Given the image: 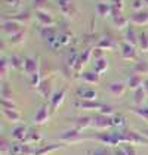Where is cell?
<instances>
[{"instance_id": "obj_1", "label": "cell", "mask_w": 148, "mask_h": 155, "mask_svg": "<svg viewBox=\"0 0 148 155\" xmlns=\"http://www.w3.org/2000/svg\"><path fill=\"white\" fill-rule=\"evenodd\" d=\"M39 34L46 41L48 48H50L52 50H59L62 48L59 31L56 30V27H42Z\"/></svg>"}, {"instance_id": "obj_2", "label": "cell", "mask_w": 148, "mask_h": 155, "mask_svg": "<svg viewBox=\"0 0 148 155\" xmlns=\"http://www.w3.org/2000/svg\"><path fill=\"white\" fill-rule=\"evenodd\" d=\"M90 137L89 136H85L83 133L77 129H70V130H65L61 133L59 136V140H61L64 145H74V143H83L89 140Z\"/></svg>"}, {"instance_id": "obj_3", "label": "cell", "mask_w": 148, "mask_h": 155, "mask_svg": "<svg viewBox=\"0 0 148 155\" xmlns=\"http://www.w3.org/2000/svg\"><path fill=\"white\" fill-rule=\"evenodd\" d=\"M119 139L122 143H132V145H148V139L145 136H142L141 133L132 130V129H126V130L119 133Z\"/></svg>"}, {"instance_id": "obj_4", "label": "cell", "mask_w": 148, "mask_h": 155, "mask_svg": "<svg viewBox=\"0 0 148 155\" xmlns=\"http://www.w3.org/2000/svg\"><path fill=\"white\" fill-rule=\"evenodd\" d=\"M92 139H95L98 143L102 146H108V148H116L120 145V139H119V133H105V131H99L96 133Z\"/></svg>"}, {"instance_id": "obj_5", "label": "cell", "mask_w": 148, "mask_h": 155, "mask_svg": "<svg viewBox=\"0 0 148 155\" xmlns=\"http://www.w3.org/2000/svg\"><path fill=\"white\" fill-rule=\"evenodd\" d=\"M113 127V118L111 115H105V114H101L98 112L96 115L92 117V129L99 131H104L107 129Z\"/></svg>"}, {"instance_id": "obj_6", "label": "cell", "mask_w": 148, "mask_h": 155, "mask_svg": "<svg viewBox=\"0 0 148 155\" xmlns=\"http://www.w3.org/2000/svg\"><path fill=\"white\" fill-rule=\"evenodd\" d=\"M56 3H58V8H59L61 13L65 18L74 19L79 15V11H77L73 0H56Z\"/></svg>"}, {"instance_id": "obj_7", "label": "cell", "mask_w": 148, "mask_h": 155, "mask_svg": "<svg viewBox=\"0 0 148 155\" xmlns=\"http://www.w3.org/2000/svg\"><path fill=\"white\" fill-rule=\"evenodd\" d=\"M22 30H25L22 27V24H19L16 21H12V19H5L3 18V21H2V31H3L5 36H8V38L15 36V34H18V33H21Z\"/></svg>"}, {"instance_id": "obj_8", "label": "cell", "mask_w": 148, "mask_h": 155, "mask_svg": "<svg viewBox=\"0 0 148 155\" xmlns=\"http://www.w3.org/2000/svg\"><path fill=\"white\" fill-rule=\"evenodd\" d=\"M65 96H67V89H61V90H56L52 97H50V102H49V109H50V114H55L59 107L62 105V102L65 101Z\"/></svg>"}, {"instance_id": "obj_9", "label": "cell", "mask_w": 148, "mask_h": 155, "mask_svg": "<svg viewBox=\"0 0 148 155\" xmlns=\"http://www.w3.org/2000/svg\"><path fill=\"white\" fill-rule=\"evenodd\" d=\"M52 84H53V80H52V77H46V78H43L42 80V83L40 86L37 87V93L42 96L43 99H50L52 97Z\"/></svg>"}, {"instance_id": "obj_10", "label": "cell", "mask_w": 148, "mask_h": 155, "mask_svg": "<svg viewBox=\"0 0 148 155\" xmlns=\"http://www.w3.org/2000/svg\"><path fill=\"white\" fill-rule=\"evenodd\" d=\"M50 115H52V114H50V109L46 107V105H42V107H39L37 112L34 114V118H33L34 126H42V124L48 123V120H49Z\"/></svg>"}, {"instance_id": "obj_11", "label": "cell", "mask_w": 148, "mask_h": 155, "mask_svg": "<svg viewBox=\"0 0 148 155\" xmlns=\"http://www.w3.org/2000/svg\"><path fill=\"white\" fill-rule=\"evenodd\" d=\"M34 16H36L37 22L42 27H55V19L49 12L46 11H34Z\"/></svg>"}, {"instance_id": "obj_12", "label": "cell", "mask_w": 148, "mask_h": 155, "mask_svg": "<svg viewBox=\"0 0 148 155\" xmlns=\"http://www.w3.org/2000/svg\"><path fill=\"white\" fill-rule=\"evenodd\" d=\"M24 74L27 77H30L31 74H34V72H39L40 71V62L37 58H24Z\"/></svg>"}, {"instance_id": "obj_13", "label": "cell", "mask_w": 148, "mask_h": 155, "mask_svg": "<svg viewBox=\"0 0 148 155\" xmlns=\"http://www.w3.org/2000/svg\"><path fill=\"white\" fill-rule=\"evenodd\" d=\"M120 50H122V58L124 61H136L138 59V52H136V48L123 41L120 45Z\"/></svg>"}, {"instance_id": "obj_14", "label": "cell", "mask_w": 148, "mask_h": 155, "mask_svg": "<svg viewBox=\"0 0 148 155\" xmlns=\"http://www.w3.org/2000/svg\"><path fill=\"white\" fill-rule=\"evenodd\" d=\"M102 105L104 104L98 102V101H77L76 108H79L82 111H96V112H99Z\"/></svg>"}, {"instance_id": "obj_15", "label": "cell", "mask_w": 148, "mask_h": 155, "mask_svg": "<svg viewBox=\"0 0 148 155\" xmlns=\"http://www.w3.org/2000/svg\"><path fill=\"white\" fill-rule=\"evenodd\" d=\"M107 90L113 97H122L127 90V86H126V83H122V81H114V83L108 84Z\"/></svg>"}, {"instance_id": "obj_16", "label": "cell", "mask_w": 148, "mask_h": 155, "mask_svg": "<svg viewBox=\"0 0 148 155\" xmlns=\"http://www.w3.org/2000/svg\"><path fill=\"white\" fill-rule=\"evenodd\" d=\"M76 95L80 97V101H96V90L90 87H79L76 90Z\"/></svg>"}, {"instance_id": "obj_17", "label": "cell", "mask_w": 148, "mask_h": 155, "mask_svg": "<svg viewBox=\"0 0 148 155\" xmlns=\"http://www.w3.org/2000/svg\"><path fill=\"white\" fill-rule=\"evenodd\" d=\"M144 81H145L144 75H139V74H135V72H133L132 75L127 77L126 86H127L129 90H136V89H139V87L144 86Z\"/></svg>"}, {"instance_id": "obj_18", "label": "cell", "mask_w": 148, "mask_h": 155, "mask_svg": "<svg viewBox=\"0 0 148 155\" xmlns=\"http://www.w3.org/2000/svg\"><path fill=\"white\" fill-rule=\"evenodd\" d=\"M111 16H113V25H114L117 30H123L124 31L126 27H127V21H129V19H126V16L123 15V12L113 11Z\"/></svg>"}, {"instance_id": "obj_19", "label": "cell", "mask_w": 148, "mask_h": 155, "mask_svg": "<svg viewBox=\"0 0 148 155\" xmlns=\"http://www.w3.org/2000/svg\"><path fill=\"white\" fill-rule=\"evenodd\" d=\"M129 21H130L133 25H138V27L147 25L148 24V11L142 9V11H139V12H135L132 16H130Z\"/></svg>"}, {"instance_id": "obj_20", "label": "cell", "mask_w": 148, "mask_h": 155, "mask_svg": "<svg viewBox=\"0 0 148 155\" xmlns=\"http://www.w3.org/2000/svg\"><path fill=\"white\" fill-rule=\"evenodd\" d=\"M73 126H74V129L83 131L87 127H92V117H87V115L77 117V118L73 120Z\"/></svg>"}, {"instance_id": "obj_21", "label": "cell", "mask_w": 148, "mask_h": 155, "mask_svg": "<svg viewBox=\"0 0 148 155\" xmlns=\"http://www.w3.org/2000/svg\"><path fill=\"white\" fill-rule=\"evenodd\" d=\"M3 18H5V19L16 21V22H19V24H27V22H30V19H31V12H30V11H22V12H18V13H15V15H11V16H5V15H3Z\"/></svg>"}, {"instance_id": "obj_22", "label": "cell", "mask_w": 148, "mask_h": 155, "mask_svg": "<svg viewBox=\"0 0 148 155\" xmlns=\"http://www.w3.org/2000/svg\"><path fill=\"white\" fill-rule=\"evenodd\" d=\"M124 41L126 43H129V45H132V46H138V43H139V36L136 34V31L133 30V27H126V30H124Z\"/></svg>"}, {"instance_id": "obj_23", "label": "cell", "mask_w": 148, "mask_h": 155, "mask_svg": "<svg viewBox=\"0 0 148 155\" xmlns=\"http://www.w3.org/2000/svg\"><path fill=\"white\" fill-rule=\"evenodd\" d=\"M95 9H96V15H98L99 18H107V16H110L111 13H113L111 5L105 3V2H98Z\"/></svg>"}, {"instance_id": "obj_24", "label": "cell", "mask_w": 148, "mask_h": 155, "mask_svg": "<svg viewBox=\"0 0 148 155\" xmlns=\"http://www.w3.org/2000/svg\"><path fill=\"white\" fill-rule=\"evenodd\" d=\"M95 48L102 49V50H105V52H110V50H114V48H116V43H114V40H113V38H110V37H104V38H99V40H96Z\"/></svg>"}, {"instance_id": "obj_25", "label": "cell", "mask_w": 148, "mask_h": 155, "mask_svg": "<svg viewBox=\"0 0 148 155\" xmlns=\"http://www.w3.org/2000/svg\"><path fill=\"white\" fill-rule=\"evenodd\" d=\"M2 112H3V117L6 118V121H9L12 124L19 123V120H21V112L18 109H2Z\"/></svg>"}, {"instance_id": "obj_26", "label": "cell", "mask_w": 148, "mask_h": 155, "mask_svg": "<svg viewBox=\"0 0 148 155\" xmlns=\"http://www.w3.org/2000/svg\"><path fill=\"white\" fill-rule=\"evenodd\" d=\"M62 146H64V143H49V145H46V146H42V148L36 149V155H48V154H52V152H55V151L61 149Z\"/></svg>"}, {"instance_id": "obj_27", "label": "cell", "mask_w": 148, "mask_h": 155, "mask_svg": "<svg viewBox=\"0 0 148 155\" xmlns=\"http://www.w3.org/2000/svg\"><path fill=\"white\" fill-rule=\"evenodd\" d=\"M82 80H83L85 83L90 84V86H95V84H98L99 81H101L99 74L96 71H85L82 74Z\"/></svg>"}, {"instance_id": "obj_28", "label": "cell", "mask_w": 148, "mask_h": 155, "mask_svg": "<svg viewBox=\"0 0 148 155\" xmlns=\"http://www.w3.org/2000/svg\"><path fill=\"white\" fill-rule=\"evenodd\" d=\"M28 127L24 126V124H21V126H16L15 129L12 130V137L15 140H18V142H22L25 137H27V133H28Z\"/></svg>"}, {"instance_id": "obj_29", "label": "cell", "mask_w": 148, "mask_h": 155, "mask_svg": "<svg viewBox=\"0 0 148 155\" xmlns=\"http://www.w3.org/2000/svg\"><path fill=\"white\" fill-rule=\"evenodd\" d=\"M42 133H39V131L36 130V129H31V130H28V133H27V137H25L24 140L21 143H27V145H31V143H37L42 140Z\"/></svg>"}, {"instance_id": "obj_30", "label": "cell", "mask_w": 148, "mask_h": 155, "mask_svg": "<svg viewBox=\"0 0 148 155\" xmlns=\"http://www.w3.org/2000/svg\"><path fill=\"white\" fill-rule=\"evenodd\" d=\"M147 97H148V95H147V92H145V89H144V86L139 87V89H136V90H133V102H135V105H138V107H141L145 102Z\"/></svg>"}, {"instance_id": "obj_31", "label": "cell", "mask_w": 148, "mask_h": 155, "mask_svg": "<svg viewBox=\"0 0 148 155\" xmlns=\"http://www.w3.org/2000/svg\"><path fill=\"white\" fill-rule=\"evenodd\" d=\"M9 58V64H11V68L13 70H18V71H21V70H24V61L21 56H18V55H9L8 56Z\"/></svg>"}, {"instance_id": "obj_32", "label": "cell", "mask_w": 148, "mask_h": 155, "mask_svg": "<svg viewBox=\"0 0 148 155\" xmlns=\"http://www.w3.org/2000/svg\"><path fill=\"white\" fill-rule=\"evenodd\" d=\"M25 37H27V31L22 30L21 33H18V34H15V36L9 37V43H11V46H19V45H22L25 41Z\"/></svg>"}, {"instance_id": "obj_33", "label": "cell", "mask_w": 148, "mask_h": 155, "mask_svg": "<svg viewBox=\"0 0 148 155\" xmlns=\"http://www.w3.org/2000/svg\"><path fill=\"white\" fill-rule=\"evenodd\" d=\"M130 112H133L136 117H139V118H142L144 121H147L148 123V107H133L130 108Z\"/></svg>"}, {"instance_id": "obj_34", "label": "cell", "mask_w": 148, "mask_h": 155, "mask_svg": "<svg viewBox=\"0 0 148 155\" xmlns=\"http://www.w3.org/2000/svg\"><path fill=\"white\" fill-rule=\"evenodd\" d=\"M93 71H96L99 75H101V74H105V72L108 71V61H107V58H102V59L96 61Z\"/></svg>"}, {"instance_id": "obj_35", "label": "cell", "mask_w": 148, "mask_h": 155, "mask_svg": "<svg viewBox=\"0 0 148 155\" xmlns=\"http://www.w3.org/2000/svg\"><path fill=\"white\" fill-rule=\"evenodd\" d=\"M9 68H11L9 58H8V56H5V55H2V62H0V75H2V78H6Z\"/></svg>"}, {"instance_id": "obj_36", "label": "cell", "mask_w": 148, "mask_h": 155, "mask_svg": "<svg viewBox=\"0 0 148 155\" xmlns=\"http://www.w3.org/2000/svg\"><path fill=\"white\" fill-rule=\"evenodd\" d=\"M133 72H135V74H139V75H145V74H148V64L144 62V61L136 62L135 67H133Z\"/></svg>"}, {"instance_id": "obj_37", "label": "cell", "mask_w": 148, "mask_h": 155, "mask_svg": "<svg viewBox=\"0 0 148 155\" xmlns=\"http://www.w3.org/2000/svg\"><path fill=\"white\" fill-rule=\"evenodd\" d=\"M42 80H43V77H42L40 71H39V72H34V74H31V75L28 77V84H30L31 87L37 89V87L40 86V83H42Z\"/></svg>"}, {"instance_id": "obj_38", "label": "cell", "mask_w": 148, "mask_h": 155, "mask_svg": "<svg viewBox=\"0 0 148 155\" xmlns=\"http://www.w3.org/2000/svg\"><path fill=\"white\" fill-rule=\"evenodd\" d=\"M92 52H93V49L87 48L86 50H83L82 53H80V56H79V64L82 65V67H85L87 62H89V59H90V56H92Z\"/></svg>"}, {"instance_id": "obj_39", "label": "cell", "mask_w": 148, "mask_h": 155, "mask_svg": "<svg viewBox=\"0 0 148 155\" xmlns=\"http://www.w3.org/2000/svg\"><path fill=\"white\" fill-rule=\"evenodd\" d=\"M111 118H113V126H116V127H124L126 126V118H124L123 114L116 112V114L111 115Z\"/></svg>"}, {"instance_id": "obj_40", "label": "cell", "mask_w": 148, "mask_h": 155, "mask_svg": "<svg viewBox=\"0 0 148 155\" xmlns=\"http://www.w3.org/2000/svg\"><path fill=\"white\" fill-rule=\"evenodd\" d=\"M13 97V92L12 87L6 83H2V99H12Z\"/></svg>"}, {"instance_id": "obj_41", "label": "cell", "mask_w": 148, "mask_h": 155, "mask_svg": "<svg viewBox=\"0 0 148 155\" xmlns=\"http://www.w3.org/2000/svg\"><path fill=\"white\" fill-rule=\"evenodd\" d=\"M48 6H49V0H33L34 11H46Z\"/></svg>"}, {"instance_id": "obj_42", "label": "cell", "mask_w": 148, "mask_h": 155, "mask_svg": "<svg viewBox=\"0 0 148 155\" xmlns=\"http://www.w3.org/2000/svg\"><path fill=\"white\" fill-rule=\"evenodd\" d=\"M138 46L141 49V52H148V36L147 33H141L139 34V43Z\"/></svg>"}, {"instance_id": "obj_43", "label": "cell", "mask_w": 148, "mask_h": 155, "mask_svg": "<svg viewBox=\"0 0 148 155\" xmlns=\"http://www.w3.org/2000/svg\"><path fill=\"white\" fill-rule=\"evenodd\" d=\"M89 155H114V152H111L108 149V146H101V148H95L92 149Z\"/></svg>"}, {"instance_id": "obj_44", "label": "cell", "mask_w": 148, "mask_h": 155, "mask_svg": "<svg viewBox=\"0 0 148 155\" xmlns=\"http://www.w3.org/2000/svg\"><path fill=\"white\" fill-rule=\"evenodd\" d=\"M0 102H2V109H18L12 99H2Z\"/></svg>"}, {"instance_id": "obj_45", "label": "cell", "mask_w": 148, "mask_h": 155, "mask_svg": "<svg viewBox=\"0 0 148 155\" xmlns=\"http://www.w3.org/2000/svg\"><path fill=\"white\" fill-rule=\"evenodd\" d=\"M110 2H111V8H113V11L123 12V8H124L123 0H110Z\"/></svg>"}, {"instance_id": "obj_46", "label": "cell", "mask_w": 148, "mask_h": 155, "mask_svg": "<svg viewBox=\"0 0 148 155\" xmlns=\"http://www.w3.org/2000/svg\"><path fill=\"white\" fill-rule=\"evenodd\" d=\"M120 146L123 148V151L126 152V155H136V151L133 149V145L132 143H120Z\"/></svg>"}, {"instance_id": "obj_47", "label": "cell", "mask_w": 148, "mask_h": 155, "mask_svg": "<svg viewBox=\"0 0 148 155\" xmlns=\"http://www.w3.org/2000/svg\"><path fill=\"white\" fill-rule=\"evenodd\" d=\"M6 6L12 8V9H18L21 5H22V0H3Z\"/></svg>"}, {"instance_id": "obj_48", "label": "cell", "mask_w": 148, "mask_h": 155, "mask_svg": "<svg viewBox=\"0 0 148 155\" xmlns=\"http://www.w3.org/2000/svg\"><path fill=\"white\" fill-rule=\"evenodd\" d=\"M101 114H105V115H113V114H116V111H114V108L111 107V105H107V104H104L102 108H101V111H99Z\"/></svg>"}, {"instance_id": "obj_49", "label": "cell", "mask_w": 148, "mask_h": 155, "mask_svg": "<svg viewBox=\"0 0 148 155\" xmlns=\"http://www.w3.org/2000/svg\"><path fill=\"white\" fill-rule=\"evenodd\" d=\"M12 145L9 143V140L6 139V137H2V145H0V149H2V154H6L8 151H11L9 148H11Z\"/></svg>"}, {"instance_id": "obj_50", "label": "cell", "mask_w": 148, "mask_h": 155, "mask_svg": "<svg viewBox=\"0 0 148 155\" xmlns=\"http://www.w3.org/2000/svg\"><path fill=\"white\" fill-rule=\"evenodd\" d=\"M92 56H93L96 61L102 59V58H105V50H102V49H99V48H95L93 52H92Z\"/></svg>"}, {"instance_id": "obj_51", "label": "cell", "mask_w": 148, "mask_h": 155, "mask_svg": "<svg viewBox=\"0 0 148 155\" xmlns=\"http://www.w3.org/2000/svg\"><path fill=\"white\" fill-rule=\"evenodd\" d=\"M132 8L135 9V12H139V11H142L145 8V3H144V0H133L132 2Z\"/></svg>"}, {"instance_id": "obj_52", "label": "cell", "mask_w": 148, "mask_h": 155, "mask_svg": "<svg viewBox=\"0 0 148 155\" xmlns=\"http://www.w3.org/2000/svg\"><path fill=\"white\" fill-rule=\"evenodd\" d=\"M113 152H114V155H126V152L123 151V148H122L120 145H119V146H116Z\"/></svg>"}, {"instance_id": "obj_53", "label": "cell", "mask_w": 148, "mask_h": 155, "mask_svg": "<svg viewBox=\"0 0 148 155\" xmlns=\"http://www.w3.org/2000/svg\"><path fill=\"white\" fill-rule=\"evenodd\" d=\"M144 89H145V92L148 95V78H145V81H144Z\"/></svg>"}, {"instance_id": "obj_54", "label": "cell", "mask_w": 148, "mask_h": 155, "mask_svg": "<svg viewBox=\"0 0 148 155\" xmlns=\"http://www.w3.org/2000/svg\"><path fill=\"white\" fill-rule=\"evenodd\" d=\"M144 136H145V137H147V139H148V129H147V130H145V131H144Z\"/></svg>"}, {"instance_id": "obj_55", "label": "cell", "mask_w": 148, "mask_h": 155, "mask_svg": "<svg viewBox=\"0 0 148 155\" xmlns=\"http://www.w3.org/2000/svg\"><path fill=\"white\" fill-rule=\"evenodd\" d=\"M144 3H145V8H148V0H144Z\"/></svg>"}]
</instances>
